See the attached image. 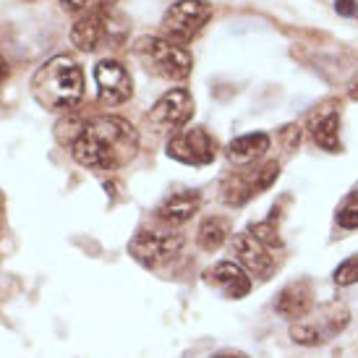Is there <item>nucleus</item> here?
<instances>
[{
	"mask_svg": "<svg viewBox=\"0 0 358 358\" xmlns=\"http://www.w3.org/2000/svg\"><path fill=\"white\" fill-rule=\"evenodd\" d=\"M31 94L45 110H73L84 97V71L69 55H55L31 76Z\"/></svg>",
	"mask_w": 358,
	"mask_h": 358,
	"instance_id": "obj_2",
	"label": "nucleus"
},
{
	"mask_svg": "<svg viewBox=\"0 0 358 358\" xmlns=\"http://www.w3.org/2000/svg\"><path fill=\"white\" fill-rule=\"evenodd\" d=\"M275 308H278L280 317L285 319H301L311 311V293H308L306 282H299V285H288L285 290H280L278 301H275Z\"/></svg>",
	"mask_w": 358,
	"mask_h": 358,
	"instance_id": "obj_15",
	"label": "nucleus"
},
{
	"mask_svg": "<svg viewBox=\"0 0 358 358\" xmlns=\"http://www.w3.org/2000/svg\"><path fill=\"white\" fill-rule=\"evenodd\" d=\"M201 207L199 191H176L159 201V207L155 209L159 222L165 225H183L186 220H191Z\"/></svg>",
	"mask_w": 358,
	"mask_h": 358,
	"instance_id": "obj_13",
	"label": "nucleus"
},
{
	"mask_svg": "<svg viewBox=\"0 0 358 358\" xmlns=\"http://www.w3.org/2000/svg\"><path fill=\"white\" fill-rule=\"evenodd\" d=\"M290 338L299 345H322L327 340V335L314 324H308V322H299V324L290 327Z\"/></svg>",
	"mask_w": 358,
	"mask_h": 358,
	"instance_id": "obj_19",
	"label": "nucleus"
},
{
	"mask_svg": "<svg viewBox=\"0 0 358 358\" xmlns=\"http://www.w3.org/2000/svg\"><path fill=\"white\" fill-rule=\"evenodd\" d=\"M183 249V236L176 230H141L129 241V254L144 269H155L176 259Z\"/></svg>",
	"mask_w": 358,
	"mask_h": 358,
	"instance_id": "obj_5",
	"label": "nucleus"
},
{
	"mask_svg": "<svg viewBox=\"0 0 358 358\" xmlns=\"http://www.w3.org/2000/svg\"><path fill=\"white\" fill-rule=\"evenodd\" d=\"M233 251H236V259L241 262V267L257 275L259 280H267L272 272H275V257H272V249H267L264 243H259L249 230L246 233H238L233 238Z\"/></svg>",
	"mask_w": 358,
	"mask_h": 358,
	"instance_id": "obj_11",
	"label": "nucleus"
},
{
	"mask_svg": "<svg viewBox=\"0 0 358 358\" xmlns=\"http://www.w3.org/2000/svg\"><path fill=\"white\" fill-rule=\"evenodd\" d=\"M8 79V63H6V58L0 55V84Z\"/></svg>",
	"mask_w": 358,
	"mask_h": 358,
	"instance_id": "obj_26",
	"label": "nucleus"
},
{
	"mask_svg": "<svg viewBox=\"0 0 358 358\" xmlns=\"http://www.w3.org/2000/svg\"><path fill=\"white\" fill-rule=\"evenodd\" d=\"M311 136L322 150L327 152H340V115L335 110L322 113L319 118L311 123Z\"/></svg>",
	"mask_w": 358,
	"mask_h": 358,
	"instance_id": "obj_16",
	"label": "nucleus"
},
{
	"mask_svg": "<svg viewBox=\"0 0 358 358\" xmlns=\"http://www.w3.org/2000/svg\"><path fill=\"white\" fill-rule=\"evenodd\" d=\"M350 97H353V100H358V79L353 81V87H350Z\"/></svg>",
	"mask_w": 358,
	"mask_h": 358,
	"instance_id": "obj_27",
	"label": "nucleus"
},
{
	"mask_svg": "<svg viewBox=\"0 0 358 358\" xmlns=\"http://www.w3.org/2000/svg\"><path fill=\"white\" fill-rule=\"evenodd\" d=\"M115 0H60V8L73 16H92V13H105L113 10Z\"/></svg>",
	"mask_w": 358,
	"mask_h": 358,
	"instance_id": "obj_18",
	"label": "nucleus"
},
{
	"mask_svg": "<svg viewBox=\"0 0 358 358\" xmlns=\"http://www.w3.org/2000/svg\"><path fill=\"white\" fill-rule=\"evenodd\" d=\"M335 282H338V285H353V282H358V257L345 259V262L335 269Z\"/></svg>",
	"mask_w": 358,
	"mask_h": 358,
	"instance_id": "obj_21",
	"label": "nucleus"
},
{
	"mask_svg": "<svg viewBox=\"0 0 358 358\" xmlns=\"http://www.w3.org/2000/svg\"><path fill=\"white\" fill-rule=\"evenodd\" d=\"M204 282L222 290L228 299H243V296H249L251 290V280L246 275V269L236 264V262H220L212 269H207Z\"/></svg>",
	"mask_w": 358,
	"mask_h": 358,
	"instance_id": "obj_12",
	"label": "nucleus"
},
{
	"mask_svg": "<svg viewBox=\"0 0 358 358\" xmlns=\"http://www.w3.org/2000/svg\"><path fill=\"white\" fill-rule=\"evenodd\" d=\"M170 159L183 162V165H194V168H204L212 159L217 157V141L212 139V134L204 129H183L173 134L165 147Z\"/></svg>",
	"mask_w": 358,
	"mask_h": 358,
	"instance_id": "obj_7",
	"label": "nucleus"
},
{
	"mask_svg": "<svg viewBox=\"0 0 358 358\" xmlns=\"http://www.w3.org/2000/svg\"><path fill=\"white\" fill-rule=\"evenodd\" d=\"M335 10H338L340 16H356L358 3L356 0H335Z\"/></svg>",
	"mask_w": 358,
	"mask_h": 358,
	"instance_id": "obj_24",
	"label": "nucleus"
},
{
	"mask_svg": "<svg viewBox=\"0 0 358 358\" xmlns=\"http://www.w3.org/2000/svg\"><path fill=\"white\" fill-rule=\"evenodd\" d=\"M212 358H249V356L241 353V350H220V353H215Z\"/></svg>",
	"mask_w": 358,
	"mask_h": 358,
	"instance_id": "obj_25",
	"label": "nucleus"
},
{
	"mask_svg": "<svg viewBox=\"0 0 358 358\" xmlns=\"http://www.w3.org/2000/svg\"><path fill=\"white\" fill-rule=\"evenodd\" d=\"M338 222L343 225V228H348V230L358 228V196H356V199H350L345 207L340 209V212H338Z\"/></svg>",
	"mask_w": 358,
	"mask_h": 358,
	"instance_id": "obj_22",
	"label": "nucleus"
},
{
	"mask_svg": "<svg viewBox=\"0 0 358 358\" xmlns=\"http://www.w3.org/2000/svg\"><path fill=\"white\" fill-rule=\"evenodd\" d=\"M134 55L141 60V66L168 81H183L191 76L194 60H191L189 50L173 40L165 37H141L134 45Z\"/></svg>",
	"mask_w": 358,
	"mask_h": 358,
	"instance_id": "obj_3",
	"label": "nucleus"
},
{
	"mask_svg": "<svg viewBox=\"0 0 358 358\" xmlns=\"http://www.w3.org/2000/svg\"><path fill=\"white\" fill-rule=\"evenodd\" d=\"M139 152V134L129 120L105 115L90 120L76 141L71 144V157L81 168L90 170H118L136 157Z\"/></svg>",
	"mask_w": 358,
	"mask_h": 358,
	"instance_id": "obj_1",
	"label": "nucleus"
},
{
	"mask_svg": "<svg viewBox=\"0 0 358 358\" xmlns=\"http://www.w3.org/2000/svg\"><path fill=\"white\" fill-rule=\"evenodd\" d=\"M212 16V3L207 0H178L162 16V29L173 42L194 40Z\"/></svg>",
	"mask_w": 358,
	"mask_h": 358,
	"instance_id": "obj_6",
	"label": "nucleus"
},
{
	"mask_svg": "<svg viewBox=\"0 0 358 358\" xmlns=\"http://www.w3.org/2000/svg\"><path fill=\"white\" fill-rule=\"evenodd\" d=\"M249 233L259 243H264L267 249H280V246H282V241H280V236H278V228H275L272 222H257V225L249 228Z\"/></svg>",
	"mask_w": 358,
	"mask_h": 358,
	"instance_id": "obj_20",
	"label": "nucleus"
},
{
	"mask_svg": "<svg viewBox=\"0 0 358 358\" xmlns=\"http://www.w3.org/2000/svg\"><path fill=\"white\" fill-rule=\"evenodd\" d=\"M269 150V136L267 134H246V136H238L228 144V159L233 165H251L257 162L259 157H264Z\"/></svg>",
	"mask_w": 358,
	"mask_h": 358,
	"instance_id": "obj_14",
	"label": "nucleus"
},
{
	"mask_svg": "<svg viewBox=\"0 0 358 358\" xmlns=\"http://www.w3.org/2000/svg\"><path fill=\"white\" fill-rule=\"evenodd\" d=\"M194 115V100L186 90H170L150 110V123L155 131H180Z\"/></svg>",
	"mask_w": 358,
	"mask_h": 358,
	"instance_id": "obj_9",
	"label": "nucleus"
},
{
	"mask_svg": "<svg viewBox=\"0 0 358 358\" xmlns=\"http://www.w3.org/2000/svg\"><path fill=\"white\" fill-rule=\"evenodd\" d=\"M278 176H280L278 162H267L264 168H259V170L233 173V176H228V178L222 180V201L230 204V207H241V204H246L254 194L269 189Z\"/></svg>",
	"mask_w": 358,
	"mask_h": 358,
	"instance_id": "obj_8",
	"label": "nucleus"
},
{
	"mask_svg": "<svg viewBox=\"0 0 358 358\" xmlns=\"http://www.w3.org/2000/svg\"><path fill=\"white\" fill-rule=\"evenodd\" d=\"M230 233V222L225 217H207L196 230V243L204 251H217Z\"/></svg>",
	"mask_w": 358,
	"mask_h": 358,
	"instance_id": "obj_17",
	"label": "nucleus"
},
{
	"mask_svg": "<svg viewBox=\"0 0 358 358\" xmlns=\"http://www.w3.org/2000/svg\"><path fill=\"white\" fill-rule=\"evenodd\" d=\"M280 136H282V144H285L288 150H293V147L299 144V139H301V131H299V126H285Z\"/></svg>",
	"mask_w": 358,
	"mask_h": 358,
	"instance_id": "obj_23",
	"label": "nucleus"
},
{
	"mask_svg": "<svg viewBox=\"0 0 358 358\" xmlns=\"http://www.w3.org/2000/svg\"><path fill=\"white\" fill-rule=\"evenodd\" d=\"M94 84H97V97L108 105H123L134 94L129 71L118 60H100L94 66Z\"/></svg>",
	"mask_w": 358,
	"mask_h": 358,
	"instance_id": "obj_10",
	"label": "nucleus"
},
{
	"mask_svg": "<svg viewBox=\"0 0 358 358\" xmlns=\"http://www.w3.org/2000/svg\"><path fill=\"white\" fill-rule=\"evenodd\" d=\"M129 37V21L115 10L81 16L71 27V45H76L81 52H94L100 48H120Z\"/></svg>",
	"mask_w": 358,
	"mask_h": 358,
	"instance_id": "obj_4",
	"label": "nucleus"
}]
</instances>
